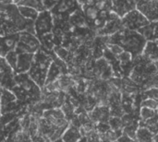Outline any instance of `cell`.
I'll return each instance as SVG.
<instances>
[{
    "label": "cell",
    "mask_w": 158,
    "mask_h": 142,
    "mask_svg": "<svg viewBox=\"0 0 158 142\" xmlns=\"http://www.w3.org/2000/svg\"><path fill=\"white\" fill-rule=\"evenodd\" d=\"M0 98H1V95H0ZM1 102H0V118H1Z\"/></svg>",
    "instance_id": "836d02e7"
},
{
    "label": "cell",
    "mask_w": 158,
    "mask_h": 142,
    "mask_svg": "<svg viewBox=\"0 0 158 142\" xmlns=\"http://www.w3.org/2000/svg\"><path fill=\"white\" fill-rule=\"evenodd\" d=\"M136 3L137 1H123V0L112 1V11L119 18H122L128 13L136 9Z\"/></svg>",
    "instance_id": "7c38bea8"
},
{
    "label": "cell",
    "mask_w": 158,
    "mask_h": 142,
    "mask_svg": "<svg viewBox=\"0 0 158 142\" xmlns=\"http://www.w3.org/2000/svg\"><path fill=\"white\" fill-rule=\"evenodd\" d=\"M5 59L6 60V62L8 63V65L14 69L15 71V68H16V66H17V60H18V54L16 53L15 50L13 51H10L6 56H5Z\"/></svg>",
    "instance_id": "484cf974"
},
{
    "label": "cell",
    "mask_w": 158,
    "mask_h": 142,
    "mask_svg": "<svg viewBox=\"0 0 158 142\" xmlns=\"http://www.w3.org/2000/svg\"><path fill=\"white\" fill-rule=\"evenodd\" d=\"M142 55L150 62H158V40L147 42Z\"/></svg>",
    "instance_id": "9a60e30c"
},
{
    "label": "cell",
    "mask_w": 158,
    "mask_h": 142,
    "mask_svg": "<svg viewBox=\"0 0 158 142\" xmlns=\"http://www.w3.org/2000/svg\"><path fill=\"white\" fill-rule=\"evenodd\" d=\"M138 128H139V122L136 123V124H134V125H132V126L124 128V129H123V134H124L125 136H127L128 138H130L131 140L136 141V134H137Z\"/></svg>",
    "instance_id": "603a6c76"
},
{
    "label": "cell",
    "mask_w": 158,
    "mask_h": 142,
    "mask_svg": "<svg viewBox=\"0 0 158 142\" xmlns=\"http://www.w3.org/2000/svg\"><path fill=\"white\" fill-rule=\"evenodd\" d=\"M2 90H3V89H2V87L0 86V95H1V92H2Z\"/></svg>",
    "instance_id": "d590c367"
},
{
    "label": "cell",
    "mask_w": 158,
    "mask_h": 142,
    "mask_svg": "<svg viewBox=\"0 0 158 142\" xmlns=\"http://www.w3.org/2000/svg\"><path fill=\"white\" fill-rule=\"evenodd\" d=\"M54 142H63V140L60 139V140H56V141H54Z\"/></svg>",
    "instance_id": "e575fe53"
},
{
    "label": "cell",
    "mask_w": 158,
    "mask_h": 142,
    "mask_svg": "<svg viewBox=\"0 0 158 142\" xmlns=\"http://www.w3.org/2000/svg\"><path fill=\"white\" fill-rule=\"evenodd\" d=\"M138 32L146 40V42L155 40V29L153 23H150L145 27L142 28L140 30H138Z\"/></svg>",
    "instance_id": "44dd1931"
},
{
    "label": "cell",
    "mask_w": 158,
    "mask_h": 142,
    "mask_svg": "<svg viewBox=\"0 0 158 142\" xmlns=\"http://www.w3.org/2000/svg\"><path fill=\"white\" fill-rule=\"evenodd\" d=\"M152 142H158V133L154 134L152 138Z\"/></svg>",
    "instance_id": "1f68e13d"
},
{
    "label": "cell",
    "mask_w": 158,
    "mask_h": 142,
    "mask_svg": "<svg viewBox=\"0 0 158 142\" xmlns=\"http://www.w3.org/2000/svg\"><path fill=\"white\" fill-rule=\"evenodd\" d=\"M155 29V40H158V22L153 23Z\"/></svg>",
    "instance_id": "4dcf8cb0"
},
{
    "label": "cell",
    "mask_w": 158,
    "mask_h": 142,
    "mask_svg": "<svg viewBox=\"0 0 158 142\" xmlns=\"http://www.w3.org/2000/svg\"><path fill=\"white\" fill-rule=\"evenodd\" d=\"M89 117H90L91 121L94 122L95 125L100 124V123L108 124V121L111 117L109 107L96 105L94 107L93 110L90 111Z\"/></svg>",
    "instance_id": "8fae6325"
},
{
    "label": "cell",
    "mask_w": 158,
    "mask_h": 142,
    "mask_svg": "<svg viewBox=\"0 0 158 142\" xmlns=\"http://www.w3.org/2000/svg\"><path fill=\"white\" fill-rule=\"evenodd\" d=\"M146 43V40L138 31L128 30H122L112 36H108L107 42V43H116L121 46L124 51L132 55L133 59L143 55Z\"/></svg>",
    "instance_id": "6da1fadb"
},
{
    "label": "cell",
    "mask_w": 158,
    "mask_h": 142,
    "mask_svg": "<svg viewBox=\"0 0 158 142\" xmlns=\"http://www.w3.org/2000/svg\"><path fill=\"white\" fill-rule=\"evenodd\" d=\"M106 48L118 59V57L123 53V52H125L124 51V49L121 47V46H119L118 44H116V43H107V44H106Z\"/></svg>",
    "instance_id": "d4e9b609"
},
{
    "label": "cell",
    "mask_w": 158,
    "mask_h": 142,
    "mask_svg": "<svg viewBox=\"0 0 158 142\" xmlns=\"http://www.w3.org/2000/svg\"><path fill=\"white\" fill-rule=\"evenodd\" d=\"M4 125L0 123V140H3L5 139V131H4Z\"/></svg>",
    "instance_id": "f546056e"
},
{
    "label": "cell",
    "mask_w": 158,
    "mask_h": 142,
    "mask_svg": "<svg viewBox=\"0 0 158 142\" xmlns=\"http://www.w3.org/2000/svg\"><path fill=\"white\" fill-rule=\"evenodd\" d=\"M143 95L144 96V98L153 99V100H156V101L158 102V88H150V89H147V90L143 91Z\"/></svg>",
    "instance_id": "83f0119b"
},
{
    "label": "cell",
    "mask_w": 158,
    "mask_h": 142,
    "mask_svg": "<svg viewBox=\"0 0 158 142\" xmlns=\"http://www.w3.org/2000/svg\"><path fill=\"white\" fill-rule=\"evenodd\" d=\"M44 120L56 128H67L69 124L61 109H51L44 113Z\"/></svg>",
    "instance_id": "9c48e42d"
},
{
    "label": "cell",
    "mask_w": 158,
    "mask_h": 142,
    "mask_svg": "<svg viewBox=\"0 0 158 142\" xmlns=\"http://www.w3.org/2000/svg\"><path fill=\"white\" fill-rule=\"evenodd\" d=\"M52 63V57L45 52L39 50L36 54H34L31 67L27 74L31 79V80L41 89L45 87L48 70Z\"/></svg>",
    "instance_id": "3957f363"
},
{
    "label": "cell",
    "mask_w": 158,
    "mask_h": 142,
    "mask_svg": "<svg viewBox=\"0 0 158 142\" xmlns=\"http://www.w3.org/2000/svg\"><path fill=\"white\" fill-rule=\"evenodd\" d=\"M16 85L10 91L20 103L36 102L41 97V88H39L28 76L25 74H19L15 77Z\"/></svg>",
    "instance_id": "7a4b0ae2"
},
{
    "label": "cell",
    "mask_w": 158,
    "mask_h": 142,
    "mask_svg": "<svg viewBox=\"0 0 158 142\" xmlns=\"http://www.w3.org/2000/svg\"><path fill=\"white\" fill-rule=\"evenodd\" d=\"M61 72H62L61 67L55 61H53V63L51 64L49 70H48V74H47V78H46V81H45V86H48V85L54 83L55 81H56L58 79V77L60 76Z\"/></svg>",
    "instance_id": "e0dca14e"
},
{
    "label": "cell",
    "mask_w": 158,
    "mask_h": 142,
    "mask_svg": "<svg viewBox=\"0 0 158 142\" xmlns=\"http://www.w3.org/2000/svg\"><path fill=\"white\" fill-rule=\"evenodd\" d=\"M19 39V33L0 37V57H5L10 51L15 50Z\"/></svg>",
    "instance_id": "4fadbf2b"
},
{
    "label": "cell",
    "mask_w": 158,
    "mask_h": 142,
    "mask_svg": "<svg viewBox=\"0 0 158 142\" xmlns=\"http://www.w3.org/2000/svg\"><path fill=\"white\" fill-rule=\"evenodd\" d=\"M148 24L150 22L137 9L131 11L121 18L122 29L131 31H138Z\"/></svg>",
    "instance_id": "5b68a950"
},
{
    "label": "cell",
    "mask_w": 158,
    "mask_h": 142,
    "mask_svg": "<svg viewBox=\"0 0 158 142\" xmlns=\"http://www.w3.org/2000/svg\"><path fill=\"white\" fill-rule=\"evenodd\" d=\"M108 125H109L110 128L114 131H120V130L124 129V127L122 125L120 117H112L111 116L108 121Z\"/></svg>",
    "instance_id": "cb8c5ba5"
},
{
    "label": "cell",
    "mask_w": 158,
    "mask_h": 142,
    "mask_svg": "<svg viewBox=\"0 0 158 142\" xmlns=\"http://www.w3.org/2000/svg\"><path fill=\"white\" fill-rule=\"evenodd\" d=\"M16 73L8 65L5 57H0V86L2 89L11 91L16 85Z\"/></svg>",
    "instance_id": "52a82bcc"
},
{
    "label": "cell",
    "mask_w": 158,
    "mask_h": 142,
    "mask_svg": "<svg viewBox=\"0 0 158 142\" xmlns=\"http://www.w3.org/2000/svg\"><path fill=\"white\" fill-rule=\"evenodd\" d=\"M34 55L33 54H18L17 66L15 68L16 75L28 73L30 70Z\"/></svg>",
    "instance_id": "5bb4252c"
},
{
    "label": "cell",
    "mask_w": 158,
    "mask_h": 142,
    "mask_svg": "<svg viewBox=\"0 0 158 142\" xmlns=\"http://www.w3.org/2000/svg\"><path fill=\"white\" fill-rule=\"evenodd\" d=\"M136 9L141 12L150 23L158 22V1L156 0L137 1Z\"/></svg>",
    "instance_id": "ba28073f"
},
{
    "label": "cell",
    "mask_w": 158,
    "mask_h": 142,
    "mask_svg": "<svg viewBox=\"0 0 158 142\" xmlns=\"http://www.w3.org/2000/svg\"><path fill=\"white\" fill-rule=\"evenodd\" d=\"M85 138L87 140V142H103L100 134L97 132L96 129L94 131L91 132L90 134H88Z\"/></svg>",
    "instance_id": "f1b7e54d"
},
{
    "label": "cell",
    "mask_w": 158,
    "mask_h": 142,
    "mask_svg": "<svg viewBox=\"0 0 158 142\" xmlns=\"http://www.w3.org/2000/svg\"><path fill=\"white\" fill-rule=\"evenodd\" d=\"M16 6H25L31 7L35 10H37L39 13L43 12L45 10L44 4L42 1H36V0H26V1H19V2H14Z\"/></svg>",
    "instance_id": "ffe728a7"
},
{
    "label": "cell",
    "mask_w": 158,
    "mask_h": 142,
    "mask_svg": "<svg viewBox=\"0 0 158 142\" xmlns=\"http://www.w3.org/2000/svg\"><path fill=\"white\" fill-rule=\"evenodd\" d=\"M82 139L81 132H80V128L69 125L67 129L64 131L61 140L63 142H79Z\"/></svg>",
    "instance_id": "2e32d148"
},
{
    "label": "cell",
    "mask_w": 158,
    "mask_h": 142,
    "mask_svg": "<svg viewBox=\"0 0 158 142\" xmlns=\"http://www.w3.org/2000/svg\"><path fill=\"white\" fill-rule=\"evenodd\" d=\"M79 142H87V140H86V138H82Z\"/></svg>",
    "instance_id": "d6a6232c"
},
{
    "label": "cell",
    "mask_w": 158,
    "mask_h": 142,
    "mask_svg": "<svg viewBox=\"0 0 158 142\" xmlns=\"http://www.w3.org/2000/svg\"><path fill=\"white\" fill-rule=\"evenodd\" d=\"M153 133L144 126H140L137 134H136V141L137 142H152Z\"/></svg>",
    "instance_id": "d6986e66"
},
{
    "label": "cell",
    "mask_w": 158,
    "mask_h": 142,
    "mask_svg": "<svg viewBox=\"0 0 158 142\" xmlns=\"http://www.w3.org/2000/svg\"><path fill=\"white\" fill-rule=\"evenodd\" d=\"M0 102H1V115H2L1 116L9 114L13 111H16L19 103H21L19 101H18L16 96L10 91L5 89L2 90Z\"/></svg>",
    "instance_id": "30bf717a"
},
{
    "label": "cell",
    "mask_w": 158,
    "mask_h": 142,
    "mask_svg": "<svg viewBox=\"0 0 158 142\" xmlns=\"http://www.w3.org/2000/svg\"><path fill=\"white\" fill-rule=\"evenodd\" d=\"M139 116L142 119V121L146 122L150 119L155 118L156 116H157L156 112L155 110H151L148 108H144V107H141L140 111H139Z\"/></svg>",
    "instance_id": "7402d4cb"
},
{
    "label": "cell",
    "mask_w": 158,
    "mask_h": 142,
    "mask_svg": "<svg viewBox=\"0 0 158 142\" xmlns=\"http://www.w3.org/2000/svg\"><path fill=\"white\" fill-rule=\"evenodd\" d=\"M156 115H157V116H158V107H157V108H156Z\"/></svg>",
    "instance_id": "8d00e7d4"
},
{
    "label": "cell",
    "mask_w": 158,
    "mask_h": 142,
    "mask_svg": "<svg viewBox=\"0 0 158 142\" xmlns=\"http://www.w3.org/2000/svg\"><path fill=\"white\" fill-rule=\"evenodd\" d=\"M141 107H144V108H148L151 110H156L158 107V102L153 99H149V98H144L143 99L142 103H141Z\"/></svg>",
    "instance_id": "4316f807"
},
{
    "label": "cell",
    "mask_w": 158,
    "mask_h": 142,
    "mask_svg": "<svg viewBox=\"0 0 158 142\" xmlns=\"http://www.w3.org/2000/svg\"><path fill=\"white\" fill-rule=\"evenodd\" d=\"M54 27L53 17L50 11L44 10L40 12L37 18L34 20V31L35 36L40 38L46 34L51 33Z\"/></svg>",
    "instance_id": "8992f818"
},
{
    "label": "cell",
    "mask_w": 158,
    "mask_h": 142,
    "mask_svg": "<svg viewBox=\"0 0 158 142\" xmlns=\"http://www.w3.org/2000/svg\"><path fill=\"white\" fill-rule=\"evenodd\" d=\"M18 6V10H19V14L25 19L34 21L39 15V12L37 10L31 8V7L25 6Z\"/></svg>",
    "instance_id": "ac0fdd59"
},
{
    "label": "cell",
    "mask_w": 158,
    "mask_h": 142,
    "mask_svg": "<svg viewBox=\"0 0 158 142\" xmlns=\"http://www.w3.org/2000/svg\"><path fill=\"white\" fill-rule=\"evenodd\" d=\"M41 50V43L39 39L28 31L19 32V39L15 48L17 54H36Z\"/></svg>",
    "instance_id": "277c9868"
}]
</instances>
